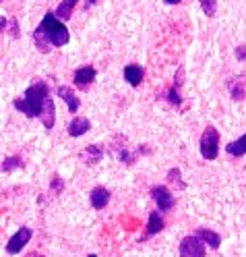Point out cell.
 Listing matches in <instances>:
<instances>
[{
	"mask_svg": "<svg viewBox=\"0 0 246 257\" xmlns=\"http://www.w3.org/2000/svg\"><path fill=\"white\" fill-rule=\"evenodd\" d=\"M64 191V181H62V176L60 174H52V181H50V197H56L60 195V193Z\"/></svg>",
	"mask_w": 246,
	"mask_h": 257,
	"instance_id": "cell-21",
	"label": "cell"
},
{
	"mask_svg": "<svg viewBox=\"0 0 246 257\" xmlns=\"http://www.w3.org/2000/svg\"><path fill=\"white\" fill-rule=\"evenodd\" d=\"M234 54H236L238 60H246V46H238Z\"/></svg>",
	"mask_w": 246,
	"mask_h": 257,
	"instance_id": "cell-25",
	"label": "cell"
},
{
	"mask_svg": "<svg viewBox=\"0 0 246 257\" xmlns=\"http://www.w3.org/2000/svg\"><path fill=\"white\" fill-rule=\"evenodd\" d=\"M46 98H50V87H48L46 81L40 79V81L31 83L21 98H17L13 102V106H15V110H19L27 118H40V112H42Z\"/></svg>",
	"mask_w": 246,
	"mask_h": 257,
	"instance_id": "cell-2",
	"label": "cell"
},
{
	"mask_svg": "<svg viewBox=\"0 0 246 257\" xmlns=\"http://www.w3.org/2000/svg\"><path fill=\"white\" fill-rule=\"evenodd\" d=\"M225 152H227L229 156H234V158L244 156V154H246V133H244L240 139H236V141H229L227 146H225Z\"/></svg>",
	"mask_w": 246,
	"mask_h": 257,
	"instance_id": "cell-18",
	"label": "cell"
},
{
	"mask_svg": "<svg viewBox=\"0 0 246 257\" xmlns=\"http://www.w3.org/2000/svg\"><path fill=\"white\" fill-rule=\"evenodd\" d=\"M110 197H112V193L106 189V187H93L91 193H89V201H91V207L93 210H104V207L110 203Z\"/></svg>",
	"mask_w": 246,
	"mask_h": 257,
	"instance_id": "cell-9",
	"label": "cell"
},
{
	"mask_svg": "<svg viewBox=\"0 0 246 257\" xmlns=\"http://www.w3.org/2000/svg\"><path fill=\"white\" fill-rule=\"evenodd\" d=\"M199 152L203 156V160H217L219 156V131L213 124H207L205 131L201 133L199 139Z\"/></svg>",
	"mask_w": 246,
	"mask_h": 257,
	"instance_id": "cell-3",
	"label": "cell"
},
{
	"mask_svg": "<svg viewBox=\"0 0 246 257\" xmlns=\"http://www.w3.org/2000/svg\"><path fill=\"white\" fill-rule=\"evenodd\" d=\"M56 93H58V98H60V100L67 102L71 114L79 112V108H81V100H79V95L75 93L73 87H69V85H58V87H56Z\"/></svg>",
	"mask_w": 246,
	"mask_h": 257,
	"instance_id": "cell-8",
	"label": "cell"
},
{
	"mask_svg": "<svg viewBox=\"0 0 246 257\" xmlns=\"http://www.w3.org/2000/svg\"><path fill=\"white\" fill-rule=\"evenodd\" d=\"M69 135L71 137H83L89 128H91V122H89V118H85V116H75L71 122H69Z\"/></svg>",
	"mask_w": 246,
	"mask_h": 257,
	"instance_id": "cell-15",
	"label": "cell"
},
{
	"mask_svg": "<svg viewBox=\"0 0 246 257\" xmlns=\"http://www.w3.org/2000/svg\"><path fill=\"white\" fill-rule=\"evenodd\" d=\"M40 120L42 124L50 131L54 128V122H56V108H54V100L52 98H46L44 106H42V112H40Z\"/></svg>",
	"mask_w": 246,
	"mask_h": 257,
	"instance_id": "cell-13",
	"label": "cell"
},
{
	"mask_svg": "<svg viewBox=\"0 0 246 257\" xmlns=\"http://www.w3.org/2000/svg\"><path fill=\"white\" fill-rule=\"evenodd\" d=\"M79 5V0H62V3L56 7L54 15L60 19V21H69L73 17V13H75V7Z\"/></svg>",
	"mask_w": 246,
	"mask_h": 257,
	"instance_id": "cell-17",
	"label": "cell"
},
{
	"mask_svg": "<svg viewBox=\"0 0 246 257\" xmlns=\"http://www.w3.org/2000/svg\"><path fill=\"white\" fill-rule=\"evenodd\" d=\"M168 181L172 185H176L178 189H186V183L182 181V176H180V168H170L168 170Z\"/></svg>",
	"mask_w": 246,
	"mask_h": 257,
	"instance_id": "cell-23",
	"label": "cell"
},
{
	"mask_svg": "<svg viewBox=\"0 0 246 257\" xmlns=\"http://www.w3.org/2000/svg\"><path fill=\"white\" fill-rule=\"evenodd\" d=\"M199 5L207 17H215L217 15V0H199Z\"/></svg>",
	"mask_w": 246,
	"mask_h": 257,
	"instance_id": "cell-22",
	"label": "cell"
},
{
	"mask_svg": "<svg viewBox=\"0 0 246 257\" xmlns=\"http://www.w3.org/2000/svg\"><path fill=\"white\" fill-rule=\"evenodd\" d=\"M163 228H166V222H163V216L159 212H149V220H147V230H145V236L143 240L151 238L155 234H159Z\"/></svg>",
	"mask_w": 246,
	"mask_h": 257,
	"instance_id": "cell-12",
	"label": "cell"
},
{
	"mask_svg": "<svg viewBox=\"0 0 246 257\" xmlns=\"http://www.w3.org/2000/svg\"><path fill=\"white\" fill-rule=\"evenodd\" d=\"M17 168H23V158L21 156H7L3 162V170L5 172H13Z\"/></svg>",
	"mask_w": 246,
	"mask_h": 257,
	"instance_id": "cell-20",
	"label": "cell"
},
{
	"mask_svg": "<svg viewBox=\"0 0 246 257\" xmlns=\"http://www.w3.org/2000/svg\"><path fill=\"white\" fill-rule=\"evenodd\" d=\"M79 158L83 160V162L87 166H93V164H100L104 160V148L100 146V143H91V146H87L83 152L79 154Z\"/></svg>",
	"mask_w": 246,
	"mask_h": 257,
	"instance_id": "cell-10",
	"label": "cell"
},
{
	"mask_svg": "<svg viewBox=\"0 0 246 257\" xmlns=\"http://www.w3.org/2000/svg\"><path fill=\"white\" fill-rule=\"evenodd\" d=\"M87 257H97V255H87Z\"/></svg>",
	"mask_w": 246,
	"mask_h": 257,
	"instance_id": "cell-30",
	"label": "cell"
},
{
	"mask_svg": "<svg viewBox=\"0 0 246 257\" xmlns=\"http://www.w3.org/2000/svg\"><path fill=\"white\" fill-rule=\"evenodd\" d=\"M95 77H97V71L95 67H91V64H85V67H79L73 75V81L79 89H87L93 81H95Z\"/></svg>",
	"mask_w": 246,
	"mask_h": 257,
	"instance_id": "cell-7",
	"label": "cell"
},
{
	"mask_svg": "<svg viewBox=\"0 0 246 257\" xmlns=\"http://www.w3.org/2000/svg\"><path fill=\"white\" fill-rule=\"evenodd\" d=\"M227 91L232 95V100H244L246 98V79L244 77H232L227 81Z\"/></svg>",
	"mask_w": 246,
	"mask_h": 257,
	"instance_id": "cell-14",
	"label": "cell"
},
{
	"mask_svg": "<svg viewBox=\"0 0 246 257\" xmlns=\"http://www.w3.org/2000/svg\"><path fill=\"white\" fill-rule=\"evenodd\" d=\"M163 3H166V5H180L182 0H163Z\"/></svg>",
	"mask_w": 246,
	"mask_h": 257,
	"instance_id": "cell-29",
	"label": "cell"
},
{
	"mask_svg": "<svg viewBox=\"0 0 246 257\" xmlns=\"http://www.w3.org/2000/svg\"><path fill=\"white\" fill-rule=\"evenodd\" d=\"M71 42V31L64 25V21H60L54 11H48L44 15L42 23L36 27L34 31V44L42 54H48L52 48H62Z\"/></svg>",
	"mask_w": 246,
	"mask_h": 257,
	"instance_id": "cell-1",
	"label": "cell"
},
{
	"mask_svg": "<svg viewBox=\"0 0 246 257\" xmlns=\"http://www.w3.org/2000/svg\"><path fill=\"white\" fill-rule=\"evenodd\" d=\"M7 27H9V19L7 17H0V34H3Z\"/></svg>",
	"mask_w": 246,
	"mask_h": 257,
	"instance_id": "cell-26",
	"label": "cell"
},
{
	"mask_svg": "<svg viewBox=\"0 0 246 257\" xmlns=\"http://www.w3.org/2000/svg\"><path fill=\"white\" fill-rule=\"evenodd\" d=\"M0 3H3V0H0Z\"/></svg>",
	"mask_w": 246,
	"mask_h": 257,
	"instance_id": "cell-31",
	"label": "cell"
},
{
	"mask_svg": "<svg viewBox=\"0 0 246 257\" xmlns=\"http://www.w3.org/2000/svg\"><path fill=\"white\" fill-rule=\"evenodd\" d=\"M25 257H44L42 253H38V251H31V253H27Z\"/></svg>",
	"mask_w": 246,
	"mask_h": 257,
	"instance_id": "cell-28",
	"label": "cell"
},
{
	"mask_svg": "<svg viewBox=\"0 0 246 257\" xmlns=\"http://www.w3.org/2000/svg\"><path fill=\"white\" fill-rule=\"evenodd\" d=\"M194 234L199 236L205 245H209V249H213V251L219 249V245H221V236L215 230H211V228H196Z\"/></svg>",
	"mask_w": 246,
	"mask_h": 257,
	"instance_id": "cell-16",
	"label": "cell"
},
{
	"mask_svg": "<svg viewBox=\"0 0 246 257\" xmlns=\"http://www.w3.org/2000/svg\"><path fill=\"white\" fill-rule=\"evenodd\" d=\"M151 199L157 203V212H170L174 207V195L166 185L151 187Z\"/></svg>",
	"mask_w": 246,
	"mask_h": 257,
	"instance_id": "cell-6",
	"label": "cell"
},
{
	"mask_svg": "<svg viewBox=\"0 0 246 257\" xmlns=\"http://www.w3.org/2000/svg\"><path fill=\"white\" fill-rule=\"evenodd\" d=\"M31 236H34V230H31L29 226H21L17 232H15L11 238H9V243H7V253L9 255H17L25 249V245L31 240Z\"/></svg>",
	"mask_w": 246,
	"mask_h": 257,
	"instance_id": "cell-5",
	"label": "cell"
},
{
	"mask_svg": "<svg viewBox=\"0 0 246 257\" xmlns=\"http://www.w3.org/2000/svg\"><path fill=\"white\" fill-rule=\"evenodd\" d=\"M207 247L196 234H188L180 240V257H205Z\"/></svg>",
	"mask_w": 246,
	"mask_h": 257,
	"instance_id": "cell-4",
	"label": "cell"
},
{
	"mask_svg": "<svg viewBox=\"0 0 246 257\" xmlns=\"http://www.w3.org/2000/svg\"><path fill=\"white\" fill-rule=\"evenodd\" d=\"M95 3H97V0H85V5H83V9H85V11H89V9H91V7L95 5Z\"/></svg>",
	"mask_w": 246,
	"mask_h": 257,
	"instance_id": "cell-27",
	"label": "cell"
},
{
	"mask_svg": "<svg viewBox=\"0 0 246 257\" xmlns=\"http://www.w3.org/2000/svg\"><path fill=\"white\" fill-rule=\"evenodd\" d=\"M9 34H11V38H15V40H19L21 38V31H19V21H17V17H9Z\"/></svg>",
	"mask_w": 246,
	"mask_h": 257,
	"instance_id": "cell-24",
	"label": "cell"
},
{
	"mask_svg": "<svg viewBox=\"0 0 246 257\" xmlns=\"http://www.w3.org/2000/svg\"><path fill=\"white\" fill-rule=\"evenodd\" d=\"M124 81L130 85V87H139L143 83V77H145V69L141 67V64H126L124 71Z\"/></svg>",
	"mask_w": 246,
	"mask_h": 257,
	"instance_id": "cell-11",
	"label": "cell"
},
{
	"mask_svg": "<svg viewBox=\"0 0 246 257\" xmlns=\"http://www.w3.org/2000/svg\"><path fill=\"white\" fill-rule=\"evenodd\" d=\"M180 87H182V85H176V83H172L170 85V89L166 91V93H163V98H166L172 106H180V104H182V95H180Z\"/></svg>",
	"mask_w": 246,
	"mask_h": 257,
	"instance_id": "cell-19",
	"label": "cell"
}]
</instances>
